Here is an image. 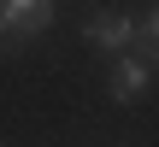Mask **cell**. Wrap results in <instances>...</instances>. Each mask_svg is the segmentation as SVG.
<instances>
[{
  "mask_svg": "<svg viewBox=\"0 0 159 147\" xmlns=\"http://www.w3.org/2000/svg\"><path fill=\"white\" fill-rule=\"evenodd\" d=\"M148 82H153V59H148L142 47H124V53H112V71H106V94H112L118 106L142 100V94H148Z\"/></svg>",
  "mask_w": 159,
  "mask_h": 147,
  "instance_id": "6da1fadb",
  "label": "cell"
},
{
  "mask_svg": "<svg viewBox=\"0 0 159 147\" xmlns=\"http://www.w3.org/2000/svg\"><path fill=\"white\" fill-rule=\"evenodd\" d=\"M83 41H89V47H100V53H124V47H136V18L94 6V12L83 18Z\"/></svg>",
  "mask_w": 159,
  "mask_h": 147,
  "instance_id": "7a4b0ae2",
  "label": "cell"
},
{
  "mask_svg": "<svg viewBox=\"0 0 159 147\" xmlns=\"http://www.w3.org/2000/svg\"><path fill=\"white\" fill-rule=\"evenodd\" d=\"M53 6H59V0H0V18H6L12 41L24 47V41H35V35L53 24Z\"/></svg>",
  "mask_w": 159,
  "mask_h": 147,
  "instance_id": "3957f363",
  "label": "cell"
},
{
  "mask_svg": "<svg viewBox=\"0 0 159 147\" xmlns=\"http://www.w3.org/2000/svg\"><path fill=\"white\" fill-rule=\"evenodd\" d=\"M136 47L153 59V71H159V6L148 12V18H142V24H136Z\"/></svg>",
  "mask_w": 159,
  "mask_h": 147,
  "instance_id": "277c9868",
  "label": "cell"
}]
</instances>
